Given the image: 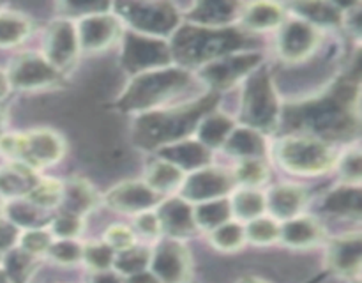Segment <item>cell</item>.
<instances>
[{
  "label": "cell",
  "mask_w": 362,
  "mask_h": 283,
  "mask_svg": "<svg viewBox=\"0 0 362 283\" xmlns=\"http://www.w3.org/2000/svg\"><path fill=\"white\" fill-rule=\"evenodd\" d=\"M359 81L341 78L317 98L286 106L285 122L300 134L332 140H349L359 131Z\"/></svg>",
  "instance_id": "6da1fadb"
},
{
  "label": "cell",
  "mask_w": 362,
  "mask_h": 283,
  "mask_svg": "<svg viewBox=\"0 0 362 283\" xmlns=\"http://www.w3.org/2000/svg\"><path fill=\"white\" fill-rule=\"evenodd\" d=\"M216 103L218 92H211L194 103L140 113L134 120V144L145 151H158L165 145L186 140L197 131L200 120L214 110Z\"/></svg>",
  "instance_id": "7a4b0ae2"
},
{
  "label": "cell",
  "mask_w": 362,
  "mask_h": 283,
  "mask_svg": "<svg viewBox=\"0 0 362 283\" xmlns=\"http://www.w3.org/2000/svg\"><path fill=\"white\" fill-rule=\"evenodd\" d=\"M247 42V35L237 27H200L194 23L179 25L172 34L170 53L179 67H204L216 59L239 52Z\"/></svg>",
  "instance_id": "3957f363"
},
{
  "label": "cell",
  "mask_w": 362,
  "mask_h": 283,
  "mask_svg": "<svg viewBox=\"0 0 362 283\" xmlns=\"http://www.w3.org/2000/svg\"><path fill=\"white\" fill-rule=\"evenodd\" d=\"M191 81H193V76L186 69L175 66L138 73L122 92L117 106L122 112H136L138 115L158 110L166 101L186 91Z\"/></svg>",
  "instance_id": "277c9868"
},
{
  "label": "cell",
  "mask_w": 362,
  "mask_h": 283,
  "mask_svg": "<svg viewBox=\"0 0 362 283\" xmlns=\"http://www.w3.org/2000/svg\"><path fill=\"white\" fill-rule=\"evenodd\" d=\"M276 161L286 172L296 175H322L338 161L334 147L311 134H290L276 144Z\"/></svg>",
  "instance_id": "5b68a950"
},
{
  "label": "cell",
  "mask_w": 362,
  "mask_h": 283,
  "mask_svg": "<svg viewBox=\"0 0 362 283\" xmlns=\"http://www.w3.org/2000/svg\"><path fill=\"white\" fill-rule=\"evenodd\" d=\"M281 106L278 92L267 67H258L246 78L240 103V120L258 133H274L278 129Z\"/></svg>",
  "instance_id": "8992f818"
},
{
  "label": "cell",
  "mask_w": 362,
  "mask_h": 283,
  "mask_svg": "<svg viewBox=\"0 0 362 283\" xmlns=\"http://www.w3.org/2000/svg\"><path fill=\"white\" fill-rule=\"evenodd\" d=\"M64 151V140L52 129L4 133L0 137V154L11 163H20L32 170L55 165L62 159Z\"/></svg>",
  "instance_id": "52a82bcc"
},
{
  "label": "cell",
  "mask_w": 362,
  "mask_h": 283,
  "mask_svg": "<svg viewBox=\"0 0 362 283\" xmlns=\"http://www.w3.org/2000/svg\"><path fill=\"white\" fill-rule=\"evenodd\" d=\"M112 7L115 16L129 25L131 32L148 37L172 35L180 25L179 9L168 2H122Z\"/></svg>",
  "instance_id": "ba28073f"
},
{
  "label": "cell",
  "mask_w": 362,
  "mask_h": 283,
  "mask_svg": "<svg viewBox=\"0 0 362 283\" xmlns=\"http://www.w3.org/2000/svg\"><path fill=\"white\" fill-rule=\"evenodd\" d=\"M122 66L133 74L172 66L170 46L163 39L148 37V35H141L131 30L126 32L124 34Z\"/></svg>",
  "instance_id": "9c48e42d"
},
{
  "label": "cell",
  "mask_w": 362,
  "mask_h": 283,
  "mask_svg": "<svg viewBox=\"0 0 362 283\" xmlns=\"http://www.w3.org/2000/svg\"><path fill=\"white\" fill-rule=\"evenodd\" d=\"M262 60L264 57L258 52L230 53L200 67V78L214 91H226L246 80L255 69L262 66Z\"/></svg>",
  "instance_id": "30bf717a"
},
{
  "label": "cell",
  "mask_w": 362,
  "mask_h": 283,
  "mask_svg": "<svg viewBox=\"0 0 362 283\" xmlns=\"http://www.w3.org/2000/svg\"><path fill=\"white\" fill-rule=\"evenodd\" d=\"M9 87L20 91H34L59 85L62 74L45 59L42 53L25 52L11 60L6 71Z\"/></svg>",
  "instance_id": "8fae6325"
},
{
  "label": "cell",
  "mask_w": 362,
  "mask_h": 283,
  "mask_svg": "<svg viewBox=\"0 0 362 283\" xmlns=\"http://www.w3.org/2000/svg\"><path fill=\"white\" fill-rule=\"evenodd\" d=\"M233 190H235V180L232 172L216 166H205L194 170L184 179L180 186V197L189 204H202L216 198H225Z\"/></svg>",
  "instance_id": "7c38bea8"
},
{
  "label": "cell",
  "mask_w": 362,
  "mask_h": 283,
  "mask_svg": "<svg viewBox=\"0 0 362 283\" xmlns=\"http://www.w3.org/2000/svg\"><path fill=\"white\" fill-rule=\"evenodd\" d=\"M152 272L161 283H187L191 276V255L186 244L180 239L168 237L159 241L152 250L151 265Z\"/></svg>",
  "instance_id": "4fadbf2b"
},
{
  "label": "cell",
  "mask_w": 362,
  "mask_h": 283,
  "mask_svg": "<svg viewBox=\"0 0 362 283\" xmlns=\"http://www.w3.org/2000/svg\"><path fill=\"white\" fill-rule=\"evenodd\" d=\"M42 55L60 74L69 71L80 55L76 25L69 20L53 21L46 30Z\"/></svg>",
  "instance_id": "5bb4252c"
},
{
  "label": "cell",
  "mask_w": 362,
  "mask_h": 283,
  "mask_svg": "<svg viewBox=\"0 0 362 283\" xmlns=\"http://www.w3.org/2000/svg\"><path fill=\"white\" fill-rule=\"evenodd\" d=\"M320 30L304 20H290L279 27L278 53L288 62L308 59L320 46Z\"/></svg>",
  "instance_id": "9a60e30c"
},
{
  "label": "cell",
  "mask_w": 362,
  "mask_h": 283,
  "mask_svg": "<svg viewBox=\"0 0 362 283\" xmlns=\"http://www.w3.org/2000/svg\"><path fill=\"white\" fill-rule=\"evenodd\" d=\"M105 204L112 211L124 214H141L154 211L161 204V195L151 190L144 180H124L105 195Z\"/></svg>",
  "instance_id": "2e32d148"
},
{
  "label": "cell",
  "mask_w": 362,
  "mask_h": 283,
  "mask_svg": "<svg viewBox=\"0 0 362 283\" xmlns=\"http://www.w3.org/2000/svg\"><path fill=\"white\" fill-rule=\"evenodd\" d=\"M80 50L103 52L122 37V25L115 14L98 13L80 18L76 25Z\"/></svg>",
  "instance_id": "e0dca14e"
},
{
  "label": "cell",
  "mask_w": 362,
  "mask_h": 283,
  "mask_svg": "<svg viewBox=\"0 0 362 283\" xmlns=\"http://www.w3.org/2000/svg\"><path fill=\"white\" fill-rule=\"evenodd\" d=\"M327 265L336 275L359 278L362 265L361 232H349L332 239L327 246Z\"/></svg>",
  "instance_id": "ac0fdd59"
},
{
  "label": "cell",
  "mask_w": 362,
  "mask_h": 283,
  "mask_svg": "<svg viewBox=\"0 0 362 283\" xmlns=\"http://www.w3.org/2000/svg\"><path fill=\"white\" fill-rule=\"evenodd\" d=\"M156 214L161 223V232L168 233V237H173V239H182L198 230L194 223L193 204L184 200L182 197L161 200Z\"/></svg>",
  "instance_id": "d6986e66"
},
{
  "label": "cell",
  "mask_w": 362,
  "mask_h": 283,
  "mask_svg": "<svg viewBox=\"0 0 362 283\" xmlns=\"http://www.w3.org/2000/svg\"><path fill=\"white\" fill-rule=\"evenodd\" d=\"M308 204V191L299 184H279L265 195V211H271V218L292 219L303 214Z\"/></svg>",
  "instance_id": "ffe728a7"
},
{
  "label": "cell",
  "mask_w": 362,
  "mask_h": 283,
  "mask_svg": "<svg viewBox=\"0 0 362 283\" xmlns=\"http://www.w3.org/2000/svg\"><path fill=\"white\" fill-rule=\"evenodd\" d=\"M325 229L317 218L299 214L279 223V241L290 248H311L324 243Z\"/></svg>",
  "instance_id": "44dd1931"
},
{
  "label": "cell",
  "mask_w": 362,
  "mask_h": 283,
  "mask_svg": "<svg viewBox=\"0 0 362 283\" xmlns=\"http://www.w3.org/2000/svg\"><path fill=\"white\" fill-rule=\"evenodd\" d=\"M158 151L159 158L179 166L182 172H194V170L205 168L212 159L211 151L198 140H191V138L165 145V147L158 149Z\"/></svg>",
  "instance_id": "7402d4cb"
},
{
  "label": "cell",
  "mask_w": 362,
  "mask_h": 283,
  "mask_svg": "<svg viewBox=\"0 0 362 283\" xmlns=\"http://www.w3.org/2000/svg\"><path fill=\"white\" fill-rule=\"evenodd\" d=\"M244 4L225 2V0H209V2H197L191 6L187 18L189 23L200 27H230L235 20H239Z\"/></svg>",
  "instance_id": "603a6c76"
},
{
  "label": "cell",
  "mask_w": 362,
  "mask_h": 283,
  "mask_svg": "<svg viewBox=\"0 0 362 283\" xmlns=\"http://www.w3.org/2000/svg\"><path fill=\"white\" fill-rule=\"evenodd\" d=\"M361 186L357 184H339L334 190L329 191L322 202V209L332 216L339 218L359 219L361 218Z\"/></svg>",
  "instance_id": "cb8c5ba5"
},
{
  "label": "cell",
  "mask_w": 362,
  "mask_h": 283,
  "mask_svg": "<svg viewBox=\"0 0 362 283\" xmlns=\"http://www.w3.org/2000/svg\"><path fill=\"white\" fill-rule=\"evenodd\" d=\"M285 9L279 4L257 2L243 6L240 11V25L247 30H272L285 23Z\"/></svg>",
  "instance_id": "d4e9b609"
},
{
  "label": "cell",
  "mask_w": 362,
  "mask_h": 283,
  "mask_svg": "<svg viewBox=\"0 0 362 283\" xmlns=\"http://www.w3.org/2000/svg\"><path fill=\"white\" fill-rule=\"evenodd\" d=\"M223 149L228 154L239 158V161L240 159H264L265 152H267L264 134L247 126L235 127L226 138Z\"/></svg>",
  "instance_id": "484cf974"
},
{
  "label": "cell",
  "mask_w": 362,
  "mask_h": 283,
  "mask_svg": "<svg viewBox=\"0 0 362 283\" xmlns=\"http://www.w3.org/2000/svg\"><path fill=\"white\" fill-rule=\"evenodd\" d=\"M37 179L35 170L20 163H11L9 166L0 170V198H6V200L27 198Z\"/></svg>",
  "instance_id": "4316f807"
},
{
  "label": "cell",
  "mask_w": 362,
  "mask_h": 283,
  "mask_svg": "<svg viewBox=\"0 0 362 283\" xmlns=\"http://www.w3.org/2000/svg\"><path fill=\"white\" fill-rule=\"evenodd\" d=\"M60 204L64 205V212H71V214L83 218L87 212H90L99 204L98 191L85 179L73 177L67 183H64V193Z\"/></svg>",
  "instance_id": "83f0119b"
},
{
  "label": "cell",
  "mask_w": 362,
  "mask_h": 283,
  "mask_svg": "<svg viewBox=\"0 0 362 283\" xmlns=\"http://www.w3.org/2000/svg\"><path fill=\"white\" fill-rule=\"evenodd\" d=\"M233 129H235V122H233L232 117L212 110L200 120L194 133H197V140L202 145H205L209 151H212V149L223 147Z\"/></svg>",
  "instance_id": "f1b7e54d"
},
{
  "label": "cell",
  "mask_w": 362,
  "mask_h": 283,
  "mask_svg": "<svg viewBox=\"0 0 362 283\" xmlns=\"http://www.w3.org/2000/svg\"><path fill=\"white\" fill-rule=\"evenodd\" d=\"M184 179H186V172H182L179 166L172 165L166 159L159 158L154 163H151L147 173H145L144 183L151 190H154L156 193L163 195L182 186Z\"/></svg>",
  "instance_id": "f546056e"
},
{
  "label": "cell",
  "mask_w": 362,
  "mask_h": 283,
  "mask_svg": "<svg viewBox=\"0 0 362 283\" xmlns=\"http://www.w3.org/2000/svg\"><path fill=\"white\" fill-rule=\"evenodd\" d=\"M228 202L232 216L243 219V221L264 216L265 212V195L253 187H239V190L232 191Z\"/></svg>",
  "instance_id": "4dcf8cb0"
},
{
  "label": "cell",
  "mask_w": 362,
  "mask_h": 283,
  "mask_svg": "<svg viewBox=\"0 0 362 283\" xmlns=\"http://www.w3.org/2000/svg\"><path fill=\"white\" fill-rule=\"evenodd\" d=\"M35 267H37V258L25 253L18 246L2 255L0 271L9 279V283H27L30 276L34 275Z\"/></svg>",
  "instance_id": "1f68e13d"
},
{
  "label": "cell",
  "mask_w": 362,
  "mask_h": 283,
  "mask_svg": "<svg viewBox=\"0 0 362 283\" xmlns=\"http://www.w3.org/2000/svg\"><path fill=\"white\" fill-rule=\"evenodd\" d=\"M193 214L197 229L209 230V232L218 229L223 223L230 221V218H232L230 202L226 197L197 204V207H193Z\"/></svg>",
  "instance_id": "d6a6232c"
},
{
  "label": "cell",
  "mask_w": 362,
  "mask_h": 283,
  "mask_svg": "<svg viewBox=\"0 0 362 283\" xmlns=\"http://www.w3.org/2000/svg\"><path fill=\"white\" fill-rule=\"evenodd\" d=\"M30 34V21L16 11H0V48H11Z\"/></svg>",
  "instance_id": "836d02e7"
},
{
  "label": "cell",
  "mask_w": 362,
  "mask_h": 283,
  "mask_svg": "<svg viewBox=\"0 0 362 283\" xmlns=\"http://www.w3.org/2000/svg\"><path fill=\"white\" fill-rule=\"evenodd\" d=\"M293 11H297L300 20L315 25V27H324V25H338L341 23L343 11L339 6L329 2H306L293 4Z\"/></svg>",
  "instance_id": "e575fe53"
},
{
  "label": "cell",
  "mask_w": 362,
  "mask_h": 283,
  "mask_svg": "<svg viewBox=\"0 0 362 283\" xmlns=\"http://www.w3.org/2000/svg\"><path fill=\"white\" fill-rule=\"evenodd\" d=\"M151 257L152 250L145 246H131L127 250L117 251L115 258H113V267L115 272H119L120 276H131L136 275V272L145 271L151 265Z\"/></svg>",
  "instance_id": "d590c367"
},
{
  "label": "cell",
  "mask_w": 362,
  "mask_h": 283,
  "mask_svg": "<svg viewBox=\"0 0 362 283\" xmlns=\"http://www.w3.org/2000/svg\"><path fill=\"white\" fill-rule=\"evenodd\" d=\"M39 211L41 209L30 204L27 198H14V200L4 202V218L16 225L20 230L39 226V219H41Z\"/></svg>",
  "instance_id": "8d00e7d4"
},
{
  "label": "cell",
  "mask_w": 362,
  "mask_h": 283,
  "mask_svg": "<svg viewBox=\"0 0 362 283\" xmlns=\"http://www.w3.org/2000/svg\"><path fill=\"white\" fill-rule=\"evenodd\" d=\"M62 193L64 183L52 179V177H42V179H37V183L34 184L30 193L27 195V200L34 204L35 207L41 209V211H45V209H53L60 205Z\"/></svg>",
  "instance_id": "74e56055"
},
{
  "label": "cell",
  "mask_w": 362,
  "mask_h": 283,
  "mask_svg": "<svg viewBox=\"0 0 362 283\" xmlns=\"http://www.w3.org/2000/svg\"><path fill=\"white\" fill-rule=\"evenodd\" d=\"M233 180L240 187H253L267 183L269 179V166L264 159H240L237 163L235 170L232 172Z\"/></svg>",
  "instance_id": "f35d334b"
},
{
  "label": "cell",
  "mask_w": 362,
  "mask_h": 283,
  "mask_svg": "<svg viewBox=\"0 0 362 283\" xmlns=\"http://www.w3.org/2000/svg\"><path fill=\"white\" fill-rule=\"evenodd\" d=\"M246 243V236H244V225L239 221H226L219 225L218 229L211 230V244L219 251L225 253H232V251L240 250Z\"/></svg>",
  "instance_id": "ab89813d"
},
{
  "label": "cell",
  "mask_w": 362,
  "mask_h": 283,
  "mask_svg": "<svg viewBox=\"0 0 362 283\" xmlns=\"http://www.w3.org/2000/svg\"><path fill=\"white\" fill-rule=\"evenodd\" d=\"M244 236L250 243L258 246H267V244L278 243L279 241V221L269 216H258L250 219L244 226Z\"/></svg>",
  "instance_id": "60d3db41"
},
{
  "label": "cell",
  "mask_w": 362,
  "mask_h": 283,
  "mask_svg": "<svg viewBox=\"0 0 362 283\" xmlns=\"http://www.w3.org/2000/svg\"><path fill=\"white\" fill-rule=\"evenodd\" d=\"M52 243L53 236L48 229H45V226H34V229L21 230L16 246L20 248V250H23L25 253L37 258L41 257V255L48 253Z\"/></svg>",
  "instance_id": "b9f144b4"
},
{
  "label": "cell",
  "mask_w": 362,
  "mask_h": 283,
  "mask_svg": "<svg viewBox=\"0 0 362 283\" xmlns=\"http://www.w3.org/2000/svg\"><path fill=\"white\" fill-rule=\"evenodd\" d=\"M113 258H115V251H113L105 241L88 243L83 246V257H81V260H85V264H87L94 272L112 269Z\"/></svg>",
  "instance_id": "7bdbcfd3"
},
{
  "label": "cell",
  "mask_w": 362,
  "mask_h": 283,
  "mask_svg": "<svg viewBox=\"0 0 362 283\" xmlns=\"http://www.w3.org/2000/svg\"><path fill=\"white\" fill-rule=\"evenodd\" d=\"M48 230L57 239H78L83 232V218L62 211L52 219Z\"/></svg>",
  "instance_id": "ee69618b"
},
{
  "label": "cell",
  "mask_w": 362,
  "mask_h": 283,
  "mask_svg": "<svg viewBox=\"0 0 362 283\" xmlns=\"http://www.w3.org/2000/svg\"><path fill=\"white\" fill-rule=\"evenodd\" d=\"M46 255L60 265H73L83 257V246L76 239H57L53 241Z\"/></svg>",
  "instance_id": "f6af8a7d"
},
{
  "label": "cell",
  "mask_w": 362,
  "mask_h": 283,
  "mask_svg": "<svg viewBox=\"0 0 362 283\" xmlns=\"http://www.w3.org/2000/svg\"><path fill=\"white\" fill-rule=\"evenodd\" d=\"M336 166H338V173L341 177L343 184H357V186H361L362 161L361 149L357 145L350 147L341 158H338Z\"/></svg>",
  "instance_id": "bcb514c9"
},
{
  "label": "cell",
  "mask_w": 362,
  "mask_h": 283,
  "mask_svg": "<svg viewBox=\"0 0 362 283\" xmlns=\"http://www.w3.org/2000/svg\"><path fill=\"white\" fill-rule=\"evenodd\" d=\"M105 241L113 251H122L136 244V232L126 225H112L105 232Z\"/></svg>",
  "instance_id": "7dc6e473"
},
{
  "label": "cell",
  "mask_w": 362,
  "mask_h": 283,
  "mask_svg": "<svg viewBox=\"0 0 362 283\" xmlns=\"http://www.w3.org/2000/svg\"><path fill=\"white\" fill-rule=\"evenodd\" d=\"M134 230L144 237H158L161 233V223H159L156 211H147L136 214L134 219Z\"/></svg>",
  "instance_id": "c3c4849f"
},
{
  "label": "cell",
  "mask_w": 362,
  "mask_h": 283,
  "mask_svg": "<svg viewBox=\"0 0 362 283\" xmlns=\"http://www.w3.org/2000/svg\"><path fill=\"white\" fill-rule=\"evenodd\" d=\"M64 11L73 16H90V14H98V13H108L112 9V4H106V2H98V4H64Z\"/></svg>",
  "instance_id": "681fc988"
},
{
  "label": "cell",
  "mask_w": 362,
  "mask_h": 283,
  "mask_svg": "<svg viewBox=\"0 0 362 283\" xmlns=\"http://www.w3.org/2000/svg\"><path fill=\"white\" fill-rule=\"evenodd\" d=\"M20 232L21 230L11 221H7L6 218L0 219V253L4 255L6 251L13 250L16 246Z\"/></svg>",
  "instance_id": "f907efd6"
},
{
  "label": "cell",
  "mask_w": 362,
  "mask_h": 283,
  "mask_svg": "<svg viewBox=\"0 0 362 283\" xmlns=\"http://www.w3.org/2000/svg\"><path fill=\"white\" fill-rule=\"evenodd\" d=\"M341 23H345L346 30H349L354 37H359L361 35V6L359 4L349 7V9L343 13Z\"/></svg>",
  "instance_id": "816d5d0a"
},
{
  "label": "cell",
  "mask_w": 362,
  "mask_h": 283,
  "mask_svg": "<svg viewBox=\"0 0 362 283\" xmlns=\"http://www.w3.org/2000/svg\"><path fill=\"white\" fill-rule=\"evenodd\" d=\"M90 283H124V276L108 269V271L94 272V276L90 278Z\"/></svg>",
  "instance_id": "f5cc1de1"
},
{
  "label": "cell",
  "mask_w": 362,
  "mask_h": 283,
  "mask_svg": "<svg viewBox=\"0 0 362 283\" xmlns=\"http://www.w3.org/2000/svg\"><path fill=\"white\" fill-rule=\"evenodd\" d=\"M124 283H161L158 276L151 271V269H145V271L136 272V275H131L124 279Z\"/></svg>",
  "instance_id": "db71d44e"
},
{
  "label": "cell",
  "mask_w": 362,
  "mask_h": 283,
  "mask_svg": "<svg viewBox=\"0 0 362 283\" xmlns=\"http://www.w3.org/2000/svg\"><path fill=\"white\" fill-rule=\"evenodd\" d=\"M9 81H7V76H6V71L0 69V99L6 98L7 92H9Z\"/></svg>",
  "instance_id": "11a10c76"
},
{
  "label": "cell",
  "mask_w": 362,
  "mask_h": 283,
  "mask_svg": "<svg viewBox=\"0 0 362 283\" xmlns=\"http://www.w3.org/2000/svg\"><path fill=\"white\" fill-rule=\"evenodd\" d=\"M239 283H269L262 278H255V276H246V278L239 279Z\"/></svg>",
  "instance_id": "9f6ffc18"
},
{
  "label": "cell",
  "mask_w": 362,
  "mask_h": 283,
  "mask_svg": "<svg viewBox=\"0 0 362 283\" xmlns=\"http://www.w3.org/2000/svg\"><path fill=\"white\" fill-rule=\"evenodd\" d=\"M4 127H6V113H4V110L0 108V137L4 134Z\"/></svg>",
  "instance_id": "6f0895ef"
},
{
  "label": "cell",
  "mask_w": 362,
  "mask_h": 283,
  "mask_svg": "<svg viewBox=\"0 0 362 283\" xmlns=\"http://www.w3.org/2000/svg\"><path fill=\"white\" fill-rule=\"evenodd\" d=\"M4 218V198H0V219Z\"/></svg>",
  "instance_id": "680465c9"
},
{
  "label": "cell",
  "mask_w": 362,
  "mask_h": 283,
  "mask_svg": "<svg viewBox=\"0 0 362 283\" xmlns=\"http://www.w3.org/2000/svg\"><path fill=\"white\" fill-rule=\"evenodd\" d=\"M0 283H9V279H7L6 276H4L2 271H0Z\"/></svg>",
  "instance_id": "91938a15"
},
{
  "label": "cell",
  "mask_w": 362,
  "mask_h": 283,
  "mask_svg": "<svg viewBox=\"0 0 362 283\" xmlns=\"http://www.w3.org/2000/svg\"><path fill=\"white\" fill-rule=\"evenodd\" d=\"M0 265H2V253H0Z\"/></svg>",
  "instance_id": "94428289"
}]
</instances>
